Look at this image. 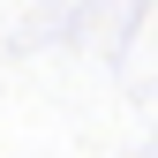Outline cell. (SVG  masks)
I'll return each instance as SVG.
<instances>
[]
</instances>
